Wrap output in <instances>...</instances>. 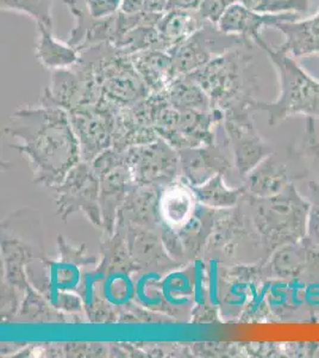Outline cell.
Returning <instances> with one entry per match:
<instances>
[{
    "label": "cell",
    "mask_w": 319,
    "mask_h": 358,
    "mask_svg": "<svg viewBox=\"0 0 319 358\" xmlns=\"http://www.w3.org/2000/svg\"><path fill=\"white\" fill-rule=\"evenodd\" d=\"M255 210V222L272 252L306 238L310 201L298 192L295 183L278 195L260 197Z\"/></svg>",
    "instance_id": "3957f363"
},
{
    "label": "cell",
    "mask_w": 319,
    "mask_h": 358,
    "mask_svg": "<svg viewBox=\"0 0 319 358\" xmlns=\"http://www.w3.org/2000/svg\"><path fill=\"white\" fill-rule=\"evenodd\" d=\"M309 250H307V263L303 278L309 282L319 283V246L312 244L307 239Z\"/></svg>",
    "instance_id": "d6986e66"
},
{
    "label": "cell",
    "mask_w": 319,
    "mask_h": 358,
    "mask_svg": "<svg viewBox=\"0 0 319 358\" xmlns=\"http://www.w3.org/2000/svg\"><path fill=\"white\" fill-rule=\"evenodd\" d=\"M205 23L197 10H167L156 24L160 45L163 50L181 45Z\"/></svg>",
    "instance_id": "9c48e42d"
},
{
    "label": "cell",
    "mask_w": 319,
    "mask_h": 358,
    "mask_svg": "<svg viewBox=\"0 0 319 358\" xmlns=\"http://www.w3.org/2000/svg\"><path fill=\"white\" fill-rule=\"evenodd\" d=\"M307 250L306 238L299 243L283 245L274 250L268 265L272 275L288 281L303 278L306 268Z\"/></svg>",
    "instance_id": "7c38bea8"
},
{
    "label": "cell",
    "mask_w": 319,
    "mask_h": 358,
    "mask_svg": "<svg viewBox=\"0 0 319 358\" xmlns=\"http://www.w3.org/2000/svg\"><path fill=\"white\" fill-rule=\"evenodd\" d=\"M202 0H168L167 10H198Z\"/></svg>",
    "instance_id": "44dd1931"
},
{
    "label": "cell",
    "mask_w": 319,
    "mask_h": 358,
    "mask_svg": "<svg viewBox=\"0 0 319 358\" xmlns=\"http://www.w3.org/2000/svg\"><path fill=\"white\" fill-rule=\"evenodd\" d=\"M303 16H300L298 13L262 15L246 8L241 3H236L226 10L225 13L217 23V27L222 33L242 38L249 48L254 45L260 48L266 42L261 35L263 28L266 27L275 28V25L279 23L298 21Z\"/></svg>",
    "instance_id": "5b68a950"
},
{
    "label": "cell",
    "mask_w": 319,
    "mask_h": 358,
    "mask_svg": "<svg viewBox=\"0 0 319 358\" xmlns=\"http://www.w3.org/2000/svg\"><path fill=\"white\" fill-rule=\"evenodd\" d=\"M242 45L248 47L242 38L222 33L217 25L205 22L193 36L168 52L178 77L192 74L216 57Z\"/></svg>",
    "instance_id": "277c9868"
},
{
    "label": "cell",
    "mask_w": 319,
    "mask_h": 358,
    "mask_svg": "<svg viewBox=\"0 0 319 358\" xmlns=\"http://www.w3.org/2000/svg\"><path fill=\"white\" fill-rule=\"evenodd\" d=\"M312 1L313 0H239L246 8L262 15L298 13L300 16L309 13Z\"/></svg>",
    "instance_id": "5bb4252c"
},
{
    "label": "cell",
    "mask_w": 319,
    "mask_h": 358,
    "mask_svg": "<svg viewBox=\"0 0 319 358\" xmlns=\"http://www.w3.org/2000/svg\"><path fill=\"white\" fill-rule=\"evenodd\" d=\"M249 49L244 45L232 49L188 74L202 90L211 92L212 97L229 103L231 114L251 111L256 102L253 94L259 84Z\"/></svg>",
    "instance_id": "7a4b0ae2"
},
{
    "label": "cell",
    "mask_w": 319,
    "mask_h": 358,
    "mask_svg": "<svg viewBox=\"0 0 319 358\" xmlns=\"http://www.w3.org/2000/svg\"><path fill=\"white\" fill-rule=\"evenodd\" d=\"M85 6L94 20H106L121 13V0H85Z\"/></svg>",
    "instance_id": "ac0fdd59"
},
{
    "label": "cell",
    "mask_w": 319,
    "mask_h": 358,
    "mask_svg": "<svg viewBox=\"0 0 319 358\" xmlns=\"http://www.w3.org/2000/svg\"><path fill=\"white\" fill-rule=\"evenodd\" d=\"M130 59L144 85L149 87H162L177 78L173 59L167 50L149 49L133 54Z\"/></svg>",
    "instance_id": "8fae6325"
},
{
    "label": "cell",
    "mask_w": 319,
    "mask_h": 358,
    "mask_svg": "<svg viewBox=\"0 0 319 358\" xmlns=\"http://www.w3.org/2000/svg\"><path fill=\"white\" fill-rule=\"evenodd\" d=\"M228 127L235 138L239 153V166L243 171H249L254 169L263 159L271 155V147L263 141L261 135L253 126L249 117V110L231 114V120L228 122Z\"/></svg>",
    "instance_id": "8992f818"
},
{
    "label": "cell",
    "mask_w": 319,
    "mask_h": 358,
    "mask_svg": "<svg viewBox=\"0 0 319 358\" xmlns=\"http://www.w3.org/2000/svg\"><path fill=\"white\" fill-rule=\"evenodd\" d=\"M309 201L310 213L307 221V236L309 241L316 246H319V182L309 183Z\"/></svg>",
    "instance_id": "2e32d148"
},
{
    "label": "cell",
    "mask_w": 319,
    "mask_h": 358,
    "mask_svg": "<svg viewBox=\"0 0 319 358\" xmlns=\"http://www.w3.org/2000/svg\"><path fill=\"white\" fill-rule=\"evenodd\" d=\"M260 48L274 66L279 78L280 92L274 102L256 101L253 110L266 111L271 127L298 115L319 120V80L307 73L290 54L269 47L267 42Z\"/></svg>",
    "instance_id": "6da1fadb"
},
{
    "label": "cell",
    "mask_w": 319,
    "mask_h": 358,
    "mask_svg": "<svg viewBox=\"0 0 319 358\" xmlns=\"http://www.w3.org/2000/svg\"><path fill=\"white\" fill-rule=\"evenodd\" d=\"M35 55L40 65L53 71L74 69L80 62L81 53L68 42L60 41L54 35L53 27L36 24Z\"/></svg>",
    "instance_id": "52a82bcc"
},
{
    "label": "cell",
    "mask_w": 319,
    "mask_h": 358,
    "mask_svg": "<svg viewBox=\"0 0 319 358\" xmlns=\"http://www.w3.org/2000/svg\"><path fill=\"white\" fill-rule=\"evenodd\" d=\"M236 3L239 0H202L197 11L204 21L217 25L226 10Z\"/></svg>",
    "instance_id": "e0dca14e"
},
{
    "label": "cell",
    "mask_w": 319,
    "mask_h": 358,
    "mask_svg": "<svg viewBox=\"0 0 319 358\" xmlns=\"http://www.w3.org/2000/svg\"><path fill=\"white\" fill-rule=\"evenodd\" d=\"M300 153L311 162V169L319 180V128L316 118L306 117Z\"/></svg>",
    "instance_id": "9a60e30c"
},
{
    "label": "cell",
    "mask_w": 319,
    "mask_h": 358,
    "mask_svg": "<svg viewBox=\"0 0 319 358\" xmlns=\"http://www.w3.org/2000/svg\"><path fill=\"white\" fill-rule=\"evenodd\" d=\"M295 177L292 176L290 167L275 155H268L256 166L251 176V189L261 199L272 197L283 192Z\"/></svg>",
    "instance_id": "30bf717a"
},
{
    "label": "cell",
    "mask_w": 319,
    "mask_h": 358,
    "mask_svg": "<svg viewBox=\"0 0 319 358\" xmlns=\"http://www.w3.org/2000/svg\"><path fill=\"white\" fill-rule=\"evenodd\" d=\"M285 40L275 48L293 57L317 54L319 55V10L313 16L295 22L275 25Z\"/></svg>",
    "instance_id": "ba28073f"
},
{
    "label": "cell",
    "mask_w": 319,
    "mask_h": 358,
    "mask_svg": "<svg viewBox=\"0 0 319 358\" xmlns=\"http://www.w3.org/2000/svg\"><path fill=\"white\" fill-rule=\"evenodd\" d=\"M167 6H168V0H146L144 11L162 15L166 13Z\"/></svg>",
    "instance_id": "7402d4cb"
},
{
    "label": "cell",
    "mask_w": 319,
    "mask_h": 358,
    "mask_svg": "<svg viewBox=\"0 0 319 358\" xmlns=\"http://www.w3.org/2000/svg\"><path fill=\"white\" fill-rule=\"evenodd\" d=\"M55 0H0L4 13H15L30 17L36 24L53 27V8Z\"/></svg>",
    "instance_id": "4fadbf2b"
},
{
    "label": "cell",
    "mask_w": 319,
    "mask_h": 358,
    "mask_svg": "<svg viewBox=\"0 0 319 358\" xmlns=\"http://www.w3.org/2000/svg\"><path fill=\"white\" fill-rule=\"evenodd\" d=\"M146 0H121V13L126 15L144 11Z\"/></svg>",
    "instance_id": "ffe728a7"
}]
</instances>
